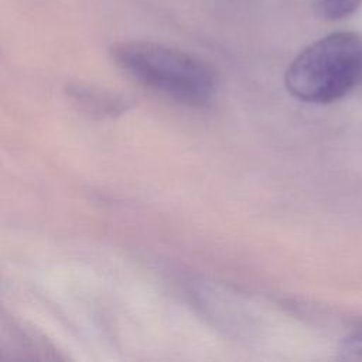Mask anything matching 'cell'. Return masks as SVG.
<instances>
[{"mask_svg":"<svg viewBox=\"0 0 362 362\" xmlns=\"http://www.w3.org/2000/svg\"><path fill=\"white\" fill-rule=\"evenodd\" d=\"M342 351L349 356L355 359H362V328L352 332L351 337H348L344 342Z\"/></svg>","mask_w":362,"mask_h":362,"instance_id":"obj_4","label":"cell"},{"mask_svg":"<svg viewBox=\"0 0 362 362\" xmlns=\"http://www.w3.org/2000/svg\"><path fill=\"white\" fill-rule=\"evenodd\" d=\"M113 62L130 78L178 103L206 105L216 92V75L202 59L153 41L112 45Z\"/></svg>","mask_w":362,"mask_h":362,"instance_id":"obj_1","label":"cell"},{"mask_svg":"<svg viewBox=\"0 0 362 362\" xmlns=\"http://www.w3.org/2000/svg\"><path fill=\"white\" fill-rule=\"evenodd\" d=\"M362 0H318V14L327 20H341L354 14Z\"/></svg>","mask_w":362,"mask_h":362,"instance_id":"obj_3","label":"cell"},{"mask_svg":"<svg viewBox=\"0 0 362 362\" xmlns=\"http://www.w3.org/2000/svg\"><path fill=\"white\" fill-rule=\"evenodd\" d=\"M362 82V37L331 33L305 47L288 65L287 90L307 103H332Z\"/></svg>","mask_w":362,"mask_h":362,"instance_id":"obj_2","label":"cell"}]
</instances>
